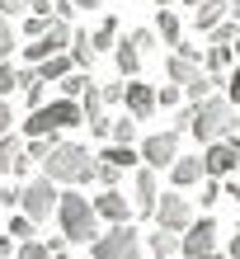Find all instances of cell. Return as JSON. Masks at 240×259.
<instances>
[{
  "instance_id": "6da1fadb",
  "label": "cell",
  "mask_w": 240,
  "mask_h": 259,
  "mask_svg": "<svg viewBox=\"0 0 240 259\" xmlns=\"http://www.w3.org/2000/svg\"><path fill=\"white\" fill-rule=\"evenodd\" d=\"M94 165H99L94 151H85L76 142H57L42 160V175H52L57 184H94Z\"/></svg>"
},
{
  "instance_id": "7a4b0ae2",
  "label": "cell",
  "mask_w": 240,
  "mask_h": 259,
  "mask_svg": "<svg viewBox=\"0 0 240 259\" xmlns=\"http://www.w3.org/2000/svg\"><path fill=\"white\" fill-rule=\"evenodd\" d=\"M57 222L71 245H94L99 240V212L94 203H85V193H62L57 198Z\"/></svg>"
},
{
  "instance_id": "3957f363",
  "label": "cell",
  "mask_w": 240,
  "mask_h": 259,
  "mask_svg": "<svg viewBox=\"0 0 240 259\" xmlns=\"http://www.w3.org/2000/svg\"><path fill=\"white\" fill-rule=\"evenodd\" d=\"M240 118H235V104L226 95H207L203 104H193V137L198 142H221V137H235Z\"/></svg>"
},
{
  "instance_id": "277c9868",
  "label": "cell",
  "mask_w": 240,
  "mask_h": 259,
  "mask_svg": "<svg viewBox=\"0 0 240 259\" xmlns=\"http://www.w3.org/2000/svg\"><path fill=\"white\" fill-rule=\"evenodd\" d=\"M76 123H85V109H80V99H57V104H47V109H38L28 113V123H24V132L28 137H52V132H62V127H76Z\"/></svg>"
},
{
  "instance_id": "5b68a950",
  "label": "cell",
  "mask_w": 240,
  "mask_h": 259,
  "mask_svg": "<svg viewBox=\"0 0 240 259\" xmlns=\"http://www.w3.org/2000/svg\"><path fill=\"white\" fill-rule=\"evenodd\" d=\"M57 179L52 175H38V179H28V184L19 189V212L24 217H33V222H47L52 212H57Z\"/></svg>"
},
{
  "instance_id": "8992f818",
  "label": "cell",
  "mask_w": 240,
  "mask_h": 259,
  "mask_svg": "<svg viewBox=\"0 0 240 259\" xmlns=\"http://www.w3.org/2000/svg\"><path fill=\"white\" fill-rule=\"evenodd\" d=\"M89 259H141V236L123 222V226H113L109 236H99L89 245Z\"/></svg>"
},
{
  "instance_id": "52a82bcc",
  "label": "cell",
  "mask_w": 240,
  "mask_h": 259,
  "mask_svg": "<svg viewBox=\"0 0 240 259\" xmlns=\"http://www.w3.org/2000/svg\"><path fill=\"white\" fill-rule=\"evenodd\" d=\"M179 160V132H151L141 142V165H151V170H170V165Z\"/></svg>"
},
{
  "instance_id": "ba28073f",
  "label": "cell",
  "mask_w": 240,
  "mask_h": 259,
  "mask_svg": "<svg viewBox=\"0 0 240 259\" xmlns=\"http://www.w3.org/2000/svg\"><path fill=\"white\" fill-rule=\"evenodd\" d=\"M156 222L165 226V231H179V236H184L188 226H193V207H188V198H184V193H160V203H156Z\"/></svg>"
},
{
  "instance_id": "9c48e42d",
  "label": "cell",
  "mask_w": 240,
  "mask_h": 259,
  "mask_svg": "<svg viewBox=\"0 0 240 259\" xmlns=\"http://www.w3.org/2000/svg\"><path fill=\"white\" fill-rule=\"evenodd\" d=\"M132 207H137V217H156V203H160V179L151 165H137V184H132Z\"/></svg>"
},
{
  "instance_id": "30bf717a",
  "label": "cell",
  "mask_w": 240,
  "mask_h": 259,
  "mask_svg": "<svg viewBox=\"0 0 240 259\" xmlns=\"http://www.w3.org/2000/svg\"><path fill=\"white\" fill-rule=\"evenodd\" d=\"M179 250H184L188 259H198V254H207V250H217V222H212V217H198L184 236H179Z\"/></svg>"
},
{
  "instance_id": "8fae6325",
  "label": "cell",
  "mask_w": 240,
  "mask_h": 259,
  "mask_svg": "<svg viewBox=\"0 0 240 259\" xmlns=\"http://www.w3.org/2000/svg\"><path fill=\"white\" fill-rule=\"evenodd\" d=\"M240 165V151L226 142V137H221V142H207V151H203V170L207 175H217V179H226L231 170Z\"/></svg>"
},
{
  "instance_id": "7c38bea8",
  "label": "cell",
  "mask_w": 240,
  "mask_h": 259,
  "mask_svg": "<svg viewBox=\"0 0 240 259\" xmlns=\"http://www.w3.org/2000/svg\"><path fill=\"white\" fill-rule=\"evenodd\" d=\"M94 212H99V222H113V226H123V222H132V198H123L118 189H104L99 198H94Z\"/></svg>"
},
{
  "instance_id": "4fadbf2b",
  "label": "cell",
  "mask_w": 240,
  "mask_h": 259,
  "mask_svg": "<svg viewBox=\"0 0 240 259\" xmlns=\"http://www.w3.org/2000/svg\"><path fill=\"white\" fill-rule=\"evenodd\" d=\"M123 104H127V113L137 118V123H141V118H156V109H160V104H156V90L146 85V80H127Z\"/></svg>"
},
{
  "instance_id": "5bb4252c",
  "label": "cell",
  "mask_w": 240,
  "mask_h": 259,
  "mask_svg": "<svg viewBox=\"0 0 240 259\" xmlns=\"http://www.w3.org/2000/svg\"><path fill=\"white\" fill-rule=\"evenodd\" d=\"M170 179H174V189H193V184H203L207 170H203V156H179L170 165Z\"/></svg>"
},
{
  "instance_id": "9a60e30c",
  "label": "cell",
  "mask_w": 240,
  "mask_h": 259,
  "mask_svg": "<svg viewBox=\"0 0 240 259\" xmlns=\"http://www.w3.org/2000/svg\"><path fill=\"white\" fill-rule=\"evenodd\" d=\"M165 75H170L174 85H188V80H198V75H203V66L193 62V57H184V52H170V62H165Z\"/></svg>"
},
{
  "instance_id": "2e32d148",
  "label": "cell",
  "mask_w": 240,
  "mask_h": 259,
  "mask_svg": "<svg viewBox=\"0 0 240 259\" xmlns=\"http://www.w3.org/2000/svg\"><path fill=\"white\" fill-rule=\"evenodd\" d=\"M193 10H198V33H207V28H217L231 14V0H198Z\"/></svg>"
},
{
  "instance_id": "e0dca14e",
  "label": "cell",
  "mask_w": 240,
  "mask_h": 259,
  "mask_svg": "<svg viewBox=\"0 0 240 259\" xmlns=\"http://www.w3.org/2000/svg\"><path fill=\"white\" fill-rule=\"evenodd\" d=\"M118 33H123V28H118V19H113V14H104L99 28L89 33V48H94V52H113V48H118Z\"/></svg>"
},
{
  "instance_id": "ac0fdd59",
  "label": "cell",
  "mask_w": 240,
  "mask_h": 259,
  "mask_svg": "<svg viewBox=\"0 0 240 259\" xmlns=\"http://www.w3.org/2000/svg\"><path fill=\"white\" fill-rule=\"evenodd\" d=\"M113 57H118V75L137 80V71H141V52H137V42H132V38H123V42L113 48Z\"/></svg>"
},
{
  "instance_id": "d6986e66",
  "label": "cell",
  "mask_w": 240,
  "mask_h": 259,
  "mask_svg": "<svg viewBox=\"0 0 240 259\" xmlns=\"http://www.w3.org/2000/svg\"><path fill=\"white\" fill-rule=\"evenodd\" d=\"M203 71H207V75H217V80H226V71H231V48L212 42V48L203 52Z\"/></svg>"
},
{
  "instance_id": "ffe728a7",
  "label": "cell",
  "mask_w": 240,
  "mask_h": 259,
  "mask_svg": "<svg viewBox=\"0 0 240 259\" xmlns=\"http://www.w3.org/2000/svg\"><path fill=\"white\" fill-rule=\"evenodd\" d=\"M99 160L118 165V170H137V165H141V151H132V146H123V142H113L109 151H99Z\"/></svg>"
},
{
  "instance_id": "44dd1931",
  "label": "cell",
  "mask_w": 240,
  "mask_h": 259,
  "mask_svg": "<svg viewBox=\"0 0 240 259\" xmlns=\"http://www.w3.org/2000/svg\"><path fill=\"white\" fill-rule=\"evenodd\" d=\"M66 71H76V62H71V52H57L47 62H38V80H62Z\"/></svg>"
},
{
  "instance_id": "7402d4cb",
  "label": "cell",
  "mask_w": 240,
  "mask_h": 259,
  "mask_svg": "<svg viewBox=\"0 0 240 259\" xmlns=\"http://www.w3.org/2000/svg\"><path fill=\"white\" fill-rule=\"evenodd\" d=\"M156 33H160V42L179 48V38H184V24L174 19V10H160V19H156Z\"/></svg>"
},
{
  "instance_id": "603a6c76",
  "label": "cell",
  "mask_w": 240,
  "mask_h": 259,
  "mask_svg": "<svg viewBox=\"0 0 240 259\" xmlns=\"http://www.w3.org/2000/svg\"><path fill=\"white\" fill-rule=\"evenodd\" d=\"M57 85H62V99H80V95H85V90L94 85V80H89V71H66Z\"/></svg>"
},
{
  "instance_id": "cb8c5ba5",
  "label": "cell",
  "mask_w": 240,
  "mask_h": 259,
  "mask_svg": "<svg viewBox=\"0 0 240 259\" xmlns=\"http://www.w3.org/2000/svg\"><path fill=\"white\" fill-rule=\"evenodd\" d=\"M24 156V142H19V137H0V175H14V160H19Z\"/></svg>"
},
{
  "instance_id": "d4e9b609",
  "label": "cell",
  "mask_w": 240,
  "mask_h": 259,
  "mask_svg": "<svg viewBox=\"0 0 240 259\" xmlns=\"http://www.w3.org/2000/svg\"><path fill=\"white\" fill-rule=\"evenodd\" d=\"M179 250V231H165V226H156V231H151V254L156 259H170Z\"/></svg>"
},
{
  "instance_id": "484cf974",
  "label": "cell",
  "mask_w": 240,
  "mask_h": 259,
  "mask_svg": "<svg viewBox=\"0 0 240 259\" xmlns=\"http://www.w3.org/2000/svg\"><path fill=\"white\" fill-rule=\"evenodd\" d=\"M212 85H217V75H207V71L198 75V80H188V85H184V95H188V104H203L207 95H212Z\"/></svg>"
},
{
  "instance_id": "4316f807",
  "label": "cell",
  "mask_w": 240,
  "mask_h": 259,
  "mask_svg": "<svg viewBox=\"0 0 240 259\" xmlns=\"http://www.w3.org/2000/svg\"><path fill=\"white\" fill-rule=\"evenodd\" d=\"M109 137H113V142H123V146H132V142H137V118H132V113L127 118H113V132Z\"/></svg>"
},
{
  "instance_id": "83f0119b",
  "label": "cell",
  "mask_w": 240,
  "mask_h": 259,
  "mask_svg": "<svg viewBox=\"0 0 240 259\" xmlns=\"http://www.w3.org/2000/svg\"><path fill=\"white\" fill-rule=\"evenodd\" d=\"M221 193H226V184H221L217 175H207V179H203V189H198V198H203V207H217V203H221Z\"/></svg>"
},
{
  "instance_id": "f1b7e54d",
  "label": "cell",
  "mask_w": 240,
  "mask_h": 259,
  "mask_svg": "<svg viewBox=\"0 0 240 259\" xmlns=\"http://www.w3.org/2000/svg\"><path fill=\"white\" fill-rule=\"evenodd\" d=\"M127 38H132V42H137V52H141V57L160 48V33H156V28H132V33H127Z\"/></svg>"
},
{
  "instance_id": "f546056e",
  "label": "cell",
  "mask_w": 240,
  "mask_h": 259,
  "mask_svg": "<svg viewBox=\"0 0 240 259\" xmlns=\"http://www.w3.org/2000/svg\"><path fill=\"white\" fill-rule=\"evenodd\" d=\"M207 33H212V42H221V48H231V42L240 38V24H235V19H221L217 28H207Z\"/></svg>"
},
{
  "instance_id": "4dcf8cb0",
  "label": "cell",
  "mask_w": 240,
  "mask_h": 259,
  "mask_svg": "<svg viewBox=\"0 0 240 259\" xmlns=\"http://www.w3.org/2000/svg\"><path fill=\"white\" fill-rule=\"evenodd\" d=\"M118 179H123V170H118V165H109V160H99V165H94V184L118 189Z\"/></svg>"
},
{
  "instance_id": "1f68e13d",
  "label": "cell",
  "mask_w": 240,
  "mask_h": 259,
  "mask_svg": "<svg viewBox=\"0 0 240 259\" xmlns=\"http://www.w3.org/2000/svg\"><path fill=\"white\" fill-rule=\"evenodd\" d=\"M14 259H52V250L42 245V240H19V250H14Z\"/></svg>"
},
{
  "instance_id": "d6a6232c",
  "label": "cell",
  "mask_w": 240,
  "mask_h": 259,
  "mask_svg": "<svg viewBox=\"0 0 240 259\" xmlns=\"http://www.w3.org/2000/svg\"><path fill=\"white\" fill-rule=\"evenodd\" d=\"M10 52H14V19L0 14V62H10Z\"/></svg>"
},
{
  "instance_id": "836d02e7",
  "label": "cell",
  "mask_w": 240,
  "mask_h": 259,
  "mask_svg": "<svg viewBox=\"0 0 240 259\" xmlns=\"http://www.w3.org/2000/svg\"><path fill=\"white\" fill-rule=\"evenodd\" d=\"M14 90H19V71H14L10 62H0V99H10Z\"/></svg>"
},
{
  "instance_id": "e575fe53",
  "label": "cell",
  "mask_w": 240,
  "mask_h": 259,
  "mask_svg": "<svg viewBox=\"0 0 240 259\" xmlns=\"http://www.w3.org/2000/svg\"><path fill=\"white\" fill-rule=\"evenodd\" d=\"M33 226H38V222L19 212V217H10V236H14V240H33Z\"/></svg>"
},
{
  "instance_id": "d590c367",
  "label": "cell",
  "mask_w": 240,
  "mask_h": 259,
  "mask_svg": "<svg viewBox=\"0 0 240 259\" xmlns=\"http://www.w3.org/2000/svg\"><path fill=\"white\" fill-rule=\"evenodd\" d=\"M0 14L5 19H24V14H33V0H0Z\"/></svg>"
},
{
  "instance_id": "8d00e7d4",
  "label": "cell",
  "mask_w": 240,
  "mask_h": 259,
  "mask_svg": "<svg viewBox=\"0 0 240 259\" xmlns=\"http://www.w3.org/2000/svg\"><path fill=\"white\" fill-rule=\"evenodd\" d=\"M52 146H57V132H52V137H33V142H28L24 151H28L33 160H47V151H52Z\"/></svg>"
},
{
  "instance_id": "74e56055",
  "label": "cell",
  "mask_w": 240,
  "mask_h": 259,
  "mask_svg": "<svg viewBox=\"0 0 240 259\" xmlns=\"http://www.w3.org/2000/svg\"><path fill=\"white\" fill-rule=\"evenodd\" d=\"M179 95H184V85H174V80H170V85H160V90H156V104H160V109H174Z\"/></svg>"
},
{
  "instance_id": "f35d334b",
  "label": "cell",
  "mask_w": 240,
  "mask_h": 259,
  "mask_svg": "<svg viewBox=\"0 0 240 259\" xmlns=\"http://www.w3.org/2000/svg\"><path fill=\"white\" fill-rule=\"evenodd\" d=\"M47 24L52 19H42V14H24V33L28 38H42V33H47Z\"/></svg>"
},
{
  "instance_id": "ab89813d",
  "label": "cell",
  "mask_w": 240,
  "mask_h": 259,
  "mask_svg": "<svg viewBox=\"0 0 240 259\" xmlns=\"http://www.w3.org/2000/svg\"><path fill=\"white\" fill-rule=\"evenodd\" d=\"M42 90H47V80H33V85H24V99H28V109H38V104H42Z\"/></svg>"
},
{
  "instance_id": "60d3db41",
  "label": "cell",
  "mask_w": 240,
  "mask_h": 259,
  "mask_svg": "<svg viewBox=\"0 0 240 259\" xmlns=\"http://www.w3.org/2000/svg\"><path fill=\"white\" fill-rule=\"evenodd\" d=\"M99 95H104V104H118V99L127 95V85H123V80H113V85H104Z\"/></svg>"
},
{
  "instance_id": "b9f144b4",
  "label": "cell",
  "mask_w": 240,
  "mask_h": 259,
  "mask_svg": "<svg viewBox=\"0 0 240 259\" xmlns=\"http://www.w3.org/2000/svg\"><path fill=\"white\" fill-rule=\"evenodd\" d=\"M89 132H94V137H109V132H113V118H109V113L89 118Z\"/></svg>"
},
{
  "instance_id": "7bdbcfd3",
  "label": "cell",
  "mask_w": 240,
  "mask_h": 259,
  "mask_svg": "<svg viewBox=\"0 0 240 259\" xmlns=\"http://www.w3.org/2000/svg\"><path fill=\"white\" fill-rule=\"evenodd\" d=\"M193 127V104H188V109H179L174 113V132H188Z\"/></svg>"
},
{
  "instance_id": "ee69618b",
  "label": "cell",
  "mask_w": 240,
  "mask_h": 259,
  "mask_svg": "<svg viewBox=\"0 0 240 259\" xmlns=\"http://www.w3.org/2000/svg\"><path fill=\"white\" fill-rule=\"evenodd\" d=\"M226 99H231V104H240V66H235V75L226 80Z\"/></svg>"
},
{
  "instance_id": "f6af8a7d",
  "label": "cell",
  "mask_w": 240,
  "mask_h": 259,
  "mask_svg": "<svg viewBox=\"0 0 240 259\" xmlns=\"http://www.w3.org/2000/svg\"><path fill=\"white\" fill-rule=\"evenodd\" d=\"M0 207H19V189H0Z\"/></svg>"
},
{
  "instance_id": "bcb514c9",
  "label": "cell",
  "mask_w": 240,
  "mask_h": 259,
  "mask_svg": "<svg viewBox=\"0 0 240 259\" xmlns=\"http://www.w3.org/2000/svg\"><path fill=\"white\" fill-rule=\"evenodd\" d=\"M10 250H19V240H14V236H0V259H14Z\"/></svg>"
},
{
  "instance_id": "7dc6e473",
  "label": "cell",
  "mask_w": 240,
  "mask_h": 259,
  "mask_svg": "<svg viewBox=\"0 0 240 259\" xmlns=\"http://www.w3.org/2000/svg\"><path fill=\"white\" fill-rule=\"evenodd\" d=\"M28 170H33V156H28V151H24V156L14 160V175H28Z\"/></svg>"
},
{
  "instance_id": "c3c4849f",
  "label": "cell",
  "mask_w": 240,
  "mask_h": 259,
  "mask_svg": "<svg viewBox=\"0 0 240 259\" xmlns=\"http://www.w3.org/2000/svg\"><path fill=\"white\" fill-rule=\"evenodd\" d=\"M5 132H10V104L0 99V137H5Z\"/></svg>"
},
{
  "instance_id": "681fc988",
  "label": "cell",
  "mask_w": 240,
  "mask_h": 259,
  "mask_svg": "<svg viewBox=\"0 0 240 259\" xmlns=\"http://www.w3.org/2000/svg\"><path fill=\"white\" fill-rule=\"evenodd\" d=\"M226 259H240V231L231 236V245H226Z\"/></svg>"
},
{
  "instance_id": "f907efd6",
  "label": "cell",
  "mask_w": 240,
  "mask_h": 259,
  "mask_svg": "<svg viewBox=\"0 0 240 259\" xmlns=\"http://www.w3.org/2000/svg\"><path fill=\"white\" fill-rule=\"evenodd\" d=\"M94 5H109V0H76V10H94Z\"/></svg>"
},
{
  "instance_id": "816d5d0a",
  "label": "cell",
  "mask_w": 240,
  "mask_h": 259,
  "mask_svg": "<svg viewBox=\"0 0 240 259\" xmlns=\"http://www.w3.org/2000/svg\"><path fill=\"white\" fill-rule=\"evenodd\" d=\"M231 19H240V0H231Z\"/></svg>"
},
{
  "instance_id": "f5cc1de1",
  "label": "cell",
  "mask_w": 240,
  "mask_h": 259,
  "mask_svg": "<svg viewBox=\"0 0 240 259\" xmlns=\"http://www.w3.org/2000/svg\"><path fill=\"white\" fill-rule=\"evenodd\" d=\"M198 259H226V254H217V250H207V254H198Z\"/></svg>"
},
{
  "instance_id": "db71d44e",
  "label": "cell",
  "mask_w": 240,
  "mask_h": 259,
  "mask_svg": "<svg viewBox=\"0 0 240 259\" xmlns=\"http://www.w3.org/2000/svg\"><path fill=\"white\" fill-rule=\"evenodd\" d=\"M151 5H156V10H170V0H151Z\"/></svg>"
},
{
  "instance_id": "11a10c76",
  "label": "cell",
  "mask_w": 240,
  "mask_h": 259,
  "mask_svg": "<svg viewBox=\"0 0 240 259\" xmlns=\"http://www.w3.org/2000/svg\"><path fill=\"white\" fill-rule=\"evenodd\" d=\"M231 52H235V57H240V38H235V42H231Z\"/></svg>"
},
{
  "instance_id": "9f6ffc18",
  "label": "cell",
  "mask_w": 240,
  "mask_h": 259,
  "mask_svg": "<svg viewBox=\"0 0 240 259\" xmlns=\"http://www.w3.org/2000/svg\"><path fill=\"white\" fill-rule=\"evenodd\" d=\"M184 5H198V0H184Z\"/></svg>"
}]
</instances>
